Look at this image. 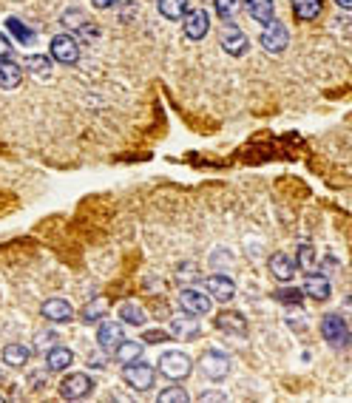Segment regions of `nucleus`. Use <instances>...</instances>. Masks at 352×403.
Wrapping results in <instances>:
<instances>
[{"mask_svg":"<svg viewBox=\"0 0 352 403\" xmlns=\"http://www.w3.org/2000/svg\"><path fill=\"white\" fill-rule=\"evenodd\" d=\"M290 46V32L284 23H278L276 18L264 23V32H262V49L267 54H284Z\"/></svg>","mask_w":352,"mask_h":403,"instance_id":"f257e3e1","label":"nucleus"},{"mask_svg":"<svg viewBox=\"0 0 352 403\" xmlns=\"http://www.w3.org/2000/svg\"><path fill=\"white\" fill-rule=\"evenodd\" d=\"M191 358L185 352H165L159 358V372L168 378V380H185L191 375Z\"/></svg>","mask_w":352,"mask_h":403,"instance_id":"f03ea898","label":"nucleus"},{"mask_svg":"<svg viewBox=\"0 0 352 403\" xmlns=\"http://www.w3.org/2000/svg\"><path fill=\"white\" fill-rule=\"evenodd\" d=\"M199 369L205 372V378L211 380H225L230 375V358L225 352H216V349H208L202 352L199 358Z\"/></svg>","mask_w":352,"mask_h":403,"instance_id":"7ed1b4c3","label":"nucleus"},{"mask_svg":"<svg viewBox=\"0 0 352 403\" xmlns=\"http://www.w3.org/2000/svg\"><path fill=\"white\" fill-rule=\"evenodd\" d=\"M180 307H182V313H188V315H194V318L208 315V313H211V296L202 293V290H196V287H182V293H180Z\"/></svg>","mask_w":352,"mask_h":403,"instance_id":"20e7f679","label":"nucleus"},{"mask_svg":"<svg viewBox=\"0 0 352 403\" xmlns=\"http://www.w3.org/2000/svg\"><path fill=\"white\" fill-rule=\"evenodd\" d=\"M125 383L131 386V389H136V392H145V389H151L153 386V378H156V372H153V366H148V363H142L139 358L136 361H131V363H125Z\"/></svg>","mask_w":352,"mask_h":403,"instance_id":"39448f33","label":"nucleus"},{"mask_svg":"<svg viewBox=\"0 0 352 403\" xmlns=\"http://www.w3.org/2000/svg\"><path fill=\"white\" fill-rule=\"evenodd\" d=\"M60 397H66V400H80V397H88V392L94 389V383H91V378L86 375V372H71V375H66L63 380H60Z\"/></svg>","mask_w":352,"mask_h":403,"instance_id":"423d86ee","label":"nucleus"},{"mask_svg":"<svg viewBox=\"0 0 352 403\" xmlns=\"http://www.w3.org/2000/svg\"><path fill=\"white\" fill-rule=\"evenodd\" d=\"M180 21H182V29L191 40H202L211 32V18L205 9H185V15Z\"/></svg>","mask_w":352,"mask_h":403,"instance_id":"0eeeda50","label":"nucleus"},{"mask_svg":"<svg viewBox=\"0 0 352 403\" xmlns=\"http://www.w3.org/2000/svg\"><path fill=\"white\" fill-rule=\"evenodd\" d=\"M52 57L63 66H74L80 60V46L71 35H57L52 37Z\"/></svg>","mask_w":352,"mask_h":403,"instance_id":"6e6552de","label":"nucleus"},{"mask_svg":"<svg viewBox=\"0 0 352 403\" xmlns=\"http://www.w3.org/2000/svg\"><path fill=\"white\" fill-rule=\"evenodd\" d=\"M321 335H324L332 346L344 349V346H346V341H349L346 321H344L341 315H324V321H321Z\"/></svg>","mask_w":352,"mask_h":403,"instance_id":"1a4fd4ad","label":"nucleus"},{"mask_svg":"<svg viewBox=\"0 0 352 403\" xmlns=\"http://www.w3.org/2000/svg\"><path fill=\"white\" fill-rule=\"evenodd\" d=\"M222 49H225L228 54H233V57H242V54L247 52V35H245L239 26L225 23V26H222Z\"/></svg>","mask_w":352,"mask_h":403,"instance_id":"9d476101","label":"nucleus"},{"mask_svg":"<svg viewBox=\"0 0 352 403\" xmlns=\"http://www.w3.org/2000/svg\"><path fill=\"white\" fill-rule=\"evenodd\" d=\"M205 290H208V296H211V301L216 298V301H230L233 296H236V284H233V279H228V276H222V273H213V276H208V281H205Z\"/></svg>","mask_w":352,"mask_h":403,"instance_id":"9b49d317","label":"nucleus"},{"mask_svg":"<svg viewBox=\"0 0 352 403\" xmlns=\"http://www.w3.org/2000/svg\"><path fill=\"white\" fill-rule=\"evenodd\" d=\"M329 290H332V284H329V279H327V276L307 270V276H304V293H307L310 298H315V301H327V298H329Z\"/></svg>","mask_w":352,"mask_h":403,"instance_id":"f8f14e48","label":"nucleus"},{"mask_svg":"<svg viewBox=\"0 0 352 403\" xmlns=\"http://www.w3.org/2000/svg\"><path fill=\"white\" fill-rule=\"evenodd\" d=\"M213 327H216V329H222V332H228V335H245V332H247V321H245V315H242V313H233V310L219 313V315H216V321H213Z\"/></svg>","mask_w":352,"mask_h":403,"instance_id":"ddd939ff","label":"nucleus"},{"mask_svg":"<svg viewBox=\"0 0 352 403\" xmlns=\"http://www.w3.org/2000/svg\"><path fill=\"white\" fill-rule=\"evenodd\" d=\"M119 341H122V324L102 318V324H100V329H97V344H100V349H102V352H114V346H117Z\"/></svg>","mask_w":352,"mask_h":403,"instance_id":"4468645a","label":"nucleus"},{"mask_svg":"<svg viewBox=\"0 0 352 403\" xmlns=\"http://www.w3.org/2000/svg\"><path fill=\"white\" fill-rule=\"evenodd\" d=\"M267 267H270V276L278 279V281H284V284L293 281V276H295V262L287 253H273L270 262H267Z\"/></svg>","mask_w":352,"mask_h":403,"instance_id":"2eb2a0df","label":"nucleus"},{"mask_svg":"<svg viewBox=\"0 0 352 403\" xmlns=\"http://www.w3.org/2000/svg\"><path fill=\"white\" fill-rule=\"evenodd\" d=\"M43 315H46V321L69 324V321L74 318V310H71V304H69L66 298H49V301L43 304Z\"/></svg>","mask_w":352,"mask_h":403,"instance_id":"dca6fc26","label":"nucleus"},{"mask_svg":"<svg viewBox=\"0 0 352 403\" xmlns=\"http://www.w3.org/2000/svg\"><path fill=\"white\" fill-rule=\"evenodd\" d=\"M23 83V69L12 57H0V88H18Z\"/></svg>","mask_w":352,"mask_h":403,"instance_id":"f3484780","label":"nucleus"},{"mask_svg":"<svg viewBox=\"0 0 352 403\" xmlns=\"http://www.w3.org/2000/svg\"><path fill=\"white\" fill-rule=\"evenodd\" d=\"M242 6H245V12L256 21V23H267V21H273V15H276V6H273V0H242Z\"/></svg>","mask_w":352,"mask_h":403,"instance_id":"a211bd4d","label":"nucleus"},{"mask_svg":"<svg viewBox=\"0 0 352 403\" xmlns=\"http://www.w3.org/2000/svg\"><path fill=\"white\" fill-rule=\"evenodd\" d=\"M71 361H74V352L71 349H66V346H52V349H46V366L52 369V372H66L69 366H71Z\"/></svg>","mask_w":352,"mask_h":403,"instance_id":"6ab92c4d","label":"nucleus"},{"mask_svg":"<svg viewBox=\"0 0 352 403\" xmlns=\"http://www.w3.org/2000/svg\"><path fill=\"white\" fill-rule=\"evenodd\" d=\"M170 332L180 335V338H196L199 335V324H196L194 315L182 313V315H173L170 318Z\"/></svg>","mask_w":352,"mask_h":403,"instance_id":"aec40b11","label":"nucleus"},{"mask_svg":"<svg viewBox=\"0 0 352 403\" xmlns=\"http://www.w3.org/2000/svg\"><path fill=\"white\" fill-rule=\"evenodd\" d=\"M290 6H293V15L298 21H315L324 9L321 0H290Z\"/></svg>","mask_w":352,"mask_h":403,"instance_id":"412c9836","label":"nucleus"},{"mask_svg":"<svg viewBox=\"0 0 352 403\" xmlns=\"http://www.w3.org/2000/svg\"><path fill=\"white\" fill-rule=\"evenodd\" d=\"M142 355V344L139 341H119L117 346H114V358L119 361V363H131V361H136Z\"/></svg>","mask_w":352,"mask_h":403,"instance_id":"4be33fe9","label":"nucleus"},{"mask_svg":"<svg viewBox=\"0 0 352 403\" xmlns=\"http://www.w3.org/2000/svg\"><path fill=\"white\" fill-rule=\"evenodd\" d=\"M156 9L168 21H180L185 15V9H188V0H156Z\"/></svg>","mask_w":352,"mask_h":403,"instance_id":"5701e85b","label":"nucleus"},{"mask_svg":"<svg viewBox=\"0 0 352 403\" xmlns=\"http://www.w3.org/2000/svg\"><path fill=\"white\" fill-rule=\"evenodd\" d=\"M105 301L102 298H94L91 304H86L83 307V313H80V318H83V324H97V321H102L105 318Z\"/></svg>","mask_w":352,"mask_h":403,"instance_id":"b1692460","label":"nucleus"},{"mask_svg":"<svg viewBox=\"0 0 352 403\" xmlns=\"http://www.w3.org/2000/svg\"><path fill=\"white\" fill-rule=\"evenodd\" d=\"M26 361H29V349L23 344H9L4 349V363H9V366H26Z\"/></svg>","mask_w":352,"mask_h":403,"instance_id":"393cba45","label":"nucleus"},{"mask_svg":"<svg viewBox=\"0 0 352 403\" xmlns=\"http://www.w3.org/2000/svg\"><path fill=\"white\" fill-rule=\"evenodd\" d=\"M119 318L125 321V324H131V327H142L145 324V313L136 307V304H119Z\"/></svg>","mask_w":352,"mask_h":403,"instance_id":"a878e982","label":"nucleus"},{"mask_svg":"<svg viewBox=\"0 0 352 403\" xmlns=\"http://www.w3.org/2000/svg\"><path fill=\"white\" fill-rule=\"evenodd\" d=\"M273 298H276L278 304H284V307H298V304L304 301V293L295 290V287H287V290H276Z\"/></svg>","mask_w":352,"mask_h":403,"instance_id":"bb28decb","label":"nucleus"},{"mask_svg":"<svg viewBox=\"0 0 352 403\" xmlns=\"http://www.w3.org/2000/svg\"><path fill=\"white\" fill-rule=\"evenodd\" d=\"M6 26H9V32H12L20 43H32V40H35V32H32V29H26V26H23V21L9 18V21H6Z\"/></svg>","mask_w":352,"mask_h":403,"instance_id":"cd10ccee","label":"nucleus"},{"mask_svg":"<svg viewBox=\"0 0 352 403\" xmlns=\"http://www.w3.org/2000/svg\"><path fill=\"white\" fill-rule=\"evenodd\" d=\"M23 69H26V71L46 74V71L52 69V60H49V57H43V54H29V57L23 60Z\"/></svg>","mask_w":352,"mask_h":403,"instance_id":"c85d7f7f","label":"nucleus"},{"mask_svg":"<svg viewBox=\"0 0 352 403\" xmlns=\"http://www.w3.org/2000/svg\"><path fill=\"white\" fill-rule=\"evenodd\" d=\"M213 6H216V15H219V18L230 21V18H233V15L239 12L242 0H213Z\"/></svg>","mask_w":352,"mask_h":403,"instance_id":"c756f323","label":"nucleus"},{"mask_svg":"<svg viewBox=\"0 0 352 403\" xmlns=\"http://www.w3.org/2000/svg\"><path fill=\"white\" fill-rule=\"evenodd\" d=\"M176 279H180L182 284H196V279H199V267L194 264V262H185V264H180L176 267Z\"/></svg>","mask_w":352,"mask_h":403,"instance_id":"7c9ffc66","label":"nucleus"},{"mask_svg":"<svg viewBox=\"0 0 352 403\" xmlns=\"http://www.w3.org/2000/svg\"><path fill=\"white\" fill-rule=\"evenodd\" d=\"M159 403H188V392H182L180 386H168L165 392H159Z\"/></svg>","mask_w":352,"mask_h":403,"instance_id":"2f4dec72","label":"nucleus"},{"mask_svg":"<svg viewBox=\"0 0 352 403\" xmlns=\"http://www.w3.org/2000/svg\"><path fill=\"white\" fill-rule=\"evenodd\" d=\"M298 264H301L304 270H312V267H315V247H312V245H301V247H298Z\"/></svg>","mask_w":352,"mask_h":403,"instance_id":"473e14b6","label":"nucleus"},{"mask_svg":"<svg viewBox=\"0 0 352 403\" xmlns=\"http://www.w3.org/2000/svg\"><path fill=\"white\" fill-rule=\"evenodd\" d=\"M57 344V335L54 332H40L37 338H35V349L37 352H46V349H52Z\"/></svg>","mask_w":352,"mask_h":403,"instance_id":"72a5a7b5","label":"nucleus"},{"mask_svg":"<svg viewBox=\"0 0 352 403\" xmlns=\"http://www.w3.org/2000/svg\"><path fill=\"white\" fill-rule=\"evenodd\" d=\"M63 23L71 26V29H80V23H88V21H86V15H83L80 9H69V12L63 15Z\"/></svg>","mask_w":352,"mask_h":403,"instance_id":"f704fd0d","label":"nucleus"},{"mask_svg":"<svg viewBox=\"0 0 352 403\" xmlns=\"http://www.w3.org/2000/svg\"><path fill=\"white\" fill-rule=\"evenodd\" d=\"M170 335L165 332V329H145V335H142V341L145 344H162V341H168Z\"/></svg>","mask_w":352,"mask_h":403,"instance_id":"c9c22d12","label":"nucleus"},{"mask_svg":"<svg viewBox=\"0 0 352 403\" xmlns=\"http://www.w3.org/2000/svg\"><path fill=\"white\" fill-rule=\"evenodd\" d=\"M12 54V43L6 40V35L0 32V57H9Z\"/></svg>","mask_w":352,"mask_h":403,"instance_id":"e433bc0d","label":"nucleus"},{"mask_svg":"<svg viewBox=\"0 0 352 403\" xmlns=\"http://www.w3.org/2000/svg\"><path fill=\"white\" fill-rule=\"evenodd\" d=\"M91 4L97 6V9H111V6H117L119 0H91Z\"/></svg>","mask_w":352,"mask_h":403,"instance_id":"4c0bfd02","label":"nucleus"},{"mask_svg":"<svg viewBox=\"0 0 352 403\" xmlns=\"http://www.w3.org/2000/svg\"><path fill=\"white\" fill-rule=\"evenodd\" d=\"M88 363H91L94 369H102V366H105V355H102V358H100V355H91V358H88Z\"/></svg>","mask_w":352,"mask_h":403,"instance_id":"58836bf2","label":"nucleus"},{"mask_svg":"<svg viewBox=\"0 0 352 403\" xmlns=\"http://www.w3.org/2000/svg\"><path fill=\"white\" fill-rule=\"evenodd\" d=\"M335 4H338L341 9H352V0H335Z\"/></svg>","mask_w":352,"mask_h":403,"instance_id":"ea45409f","label":"nucleus"},{"mask_svg":"<svg viewBox=\"0 0 352 403\" xmlns=\"http://www.w3.org/2000/svg\"><path fill=\"white\" fill-rule=\"evenodd\" d=\"M202 400H225V395H202Z\"/></svg>","mask_w":352,"mask_h":403,"instance_id":"a19ab883","label":"nucleus"},{"mask_svg":"<svg viewBox=\"0 0 352 403\" xmlns=\"http://www.w3.org/2000/svg\"><path fill=\"white\" fill-rule=\"evenodd\" d=\"M0 400H4V397H0Z\"/></svg>","mask_w":352,"mask_h":403,"instance_id":"79ce46f5","label":"nucleus"}]
</instances>
